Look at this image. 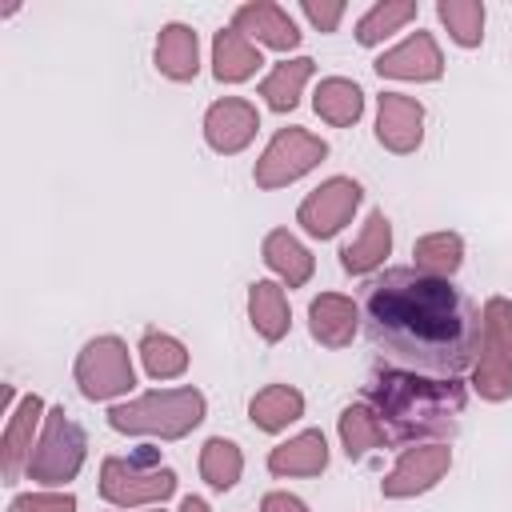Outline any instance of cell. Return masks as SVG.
Wrapping results in <instances>:
<instances>
[{
    "label": "cell",
    "mask_w": 512,
    "mask_h": 512,
    "mask_svg": "<svg viewBox=\"0 0 512 512\" xmlns=\"http://www.w3.org/2000/svg\"><path fill=\"white\" fill-rule=\"evenodd\" d=\"M304 416V392L292 384H268L248 400V420L260 432H284Z\"/></svg>",
    "instance_id": "22"
},
{
    "label": "cell",
    "mask_w": 512,
    "mask_h": 512,
    "mask_svg": "<svg viewBox=\"0 0 512 512\" xmlns=\"http://www.w3.org/2000/svg\"><path fill=\"white\" fill-rule=\"evenodd\" d=\"M412 256H416L412 268L440 276V280H452L464 264V236L460 232H428L412 244Z\"/></svg>",
    "instance_id": "26"
},
{
    "label": "cell",
    "mask_w": 512,
    "mask_h": 512,
    "mask_svg": "<svg viewBox=\"0 0 512 512\" xmlns=\"http://www.w3.org/2000/svg\"><path fill=\"white\" fill-rule=\"evenodd\" d=\"M312 108H316L320 120H328L336 128H348L364 116V92L348 76H324L312 92Z\"/></svg>",
    "instance_id": "24"
},
{
    "label": "cell",
    "mask_w": 512,
    "mask_h": 512,
    "mask_svg": "<svg viewBox=\"0 0 512 512\" xmlns=\"http://www.w3.org/2000/svg\"><path fill=\"white\" fill-rule=\"evenodd\" d=\"M408 20H416V0H380V4H372V8L356 20V44L376 48V44H384L392 32H400Z\"/></svg>",
    "instance_id": "28"
},
{
    "label": "cell",
    "mask_w": 512,
    "mask_h": 512,
    "mask_svg": "<svg viewBox=\"0 0 512 512\" xmlns=\"http://www.w3.org/2000/svg\"><path fill=\"white\" fill-rule=\"evenodd\" d=\"M336 432H340V448H344V456L348 460H364L368 452H376V448H384V440H388V428H384V420L376 416V408L372 404H348L344 412H340V424H336Z\"/></svg>",
    "instance_id": "23"
},
{
    "label": "cell",
    "mask_w": 512,
    "mask_h": 512,
    "mask_svg": "<svg viewBox=\"0 0 512 512\" xmlns=\"http://www.w3.org/2000/svg\"><path fill=\"white\" fill-rule=\"evenodd\" d=\"M328 468V440L320 428H304L268 452L272 476H320Z\"/></svg>",
    "instance_id": "16"
},
{
    "label": "cell",
    "mask_w": 512,
    "mask_h": 512,
    "mask_svg": "<svg viewBox=\"0 0 512 512\" xmlns=\"http://www.w3.org/2000/svg\"><path fill=\"white\" fill-rule=\"evenodd\" d=\"M8 512H76V496L72 492H56V488L20 492V496H12Z\"/></svg>",
    "instance_id": "33"
},
{
    "label": "cell",
    "mask_w": 512,
    "mask_h": 512,
    "mask_svg": "<svg viewBox=\"0 0 512 512\" xmlns=\"http://www.w3.org/2000/svg\"><path fill=\"white\" fill-rule=\"evenodd\" d=\"M452 468V448L448 444H412L396 456L392 472L380 480V492L388 500H412L432 492Z\"/></svg>",
    "instance_id": "9"
},
{
    "label": "cell",
    "mask_w": 512,
    "mask_h": 512,
    "mask_svg": "<svg viewBox=\"0 0 512 512\" xmlns=\"http://www.w3.org/2000/svg\"><path fill=\"white\" fill-rule=\"evenodd\" d=\"M260 256H264V264L280 276V284H288V288H304V284L312 280V272H316L312 252H308L288 228H272V232L264 236V244H260Z\"/></svg>",
    "instance_id": "21"
},
{
    "label": "cell",
    "mask_w": 512,
    "mask_h": 512,
    "mask_svg": "<svg viewBox=\"0 0 512 512\" xmlns=\"http://www.w3.org/2000/svg\"><path fill=\"white\" fill-rule=\"evenodd\" d=\"M180 512H212V508H208V500H200V496H184V500H180Z\"/></svg>",
    "instance_id": "36"
},
{
    "label": "cell",
    "mask_w": 512,
    "mask_h": 512,
    "mask_svg": "<svg viewBox=\"0 0 512 512\" xmlns=\"http://www.w3.org/2000/svg\"><path fill=\"white\" fill-rule=\"evenodd\" d=\"M260 512H308V504L300 496H292V492H268L260 500Z\"/></svg>",
    "instance_id": "35"
},
{
    "label": "cell",
    "mask_w": 512,
    "mask_h": 512,
    "mask_svg": "<svg viewBox=\"0 0 512 512\" xmlns=\"http://www.w3.org/2000/svg\"><path fill=\"white\" fill-rule=\"evenodd\" d=\"M208 416V400L200 388H156L136 400H120L108 408V428L120 436H160V440H184L192 428H200Z\"/></svg>",
    "instance_id": "3"
},
{
    "label": "cell",
    "mask_w": 512,
    "mask_h": 512,
    "mask_svg": "<svg viewBox=\"0 0 512 512\" xmlns=\"http://www.w3.org/2000/svg\"><path fill=\"white\" fill-rule=\"evenodd\" d=\"M472 388L480 392V400H512V364L504 356H496L492 348H480L476 364H472Z\"/></svg>",
    "instance_id": "31"
},
{
    "label": "cell",
    "mask_w": 512,
    "mask_h": 512,
    "mask_svg": "<svg viewBox=\"0 0 512 512\" xmlns=\"http://www.w3.org/2000/svg\"><path fill=\"white\" fill-rule=\"evenodd\" d=\"M324 156H328V140H320L316 132H308V128H280L268 140V148L260 152V160L252 168V180H256V188L276 192V188H288L300 176H308Z\"/></svg>",
    "instance_id": "7"
},
{
    "label": "cell",
    "mask_w": 512,
    "mask_h": 512,
    "mask_svg": "<svg viewBox=\"0 0 512 512\" xmlns=\"http://www.w3.org/2000/svg\"><path fill=\"white\" fill-rule=\"evenodd\" d=\"M72 376H76V388L84 400H116V396L136 388L132 352L120 336H92L76 352Z\"/></svg>",
    "instance_id": "6"
},
{
    "label": "cell",
    "mask_w": 512,
    "mask_h": 512,
    "mask_svg": "<svg viewBox=\"0 0 512 512\" xmlns=\"http://www.w3.org/2000/svg\"><path fill=\"white\" fill-rule=\"evenodd\" d=\"M200 476L216 492L236 488L240 476H244V452H240V444L236 440H224V436L204 440V448H200Z\"/></svg>",
    "instance_id": "27"
},
{
    "label": "cell",
    "mask_w": 512,
    "mask_h": 512,
    "mask_svg": "<svg viewBox=\"0 0 512 512\" xmlns=\"http://www.w3.org/2000/svg\"><path fill=\"white\" fill-rule=\"evenodd\" d=\"M372 68H376V76H388V80L432 84L444 76V56H440V44L432 32H412L404 44L380 52Z\"/></svg>",
    "instance_id": "13"
},
{
    "label": "cell",
    "mask_w": 512,
    "mask_h": 512,
    "mask_svg": "<svg viewBox=\"0 0 512 512\" xmlns=\"http://www.w3.org/2000/svg\"><path fill=\"white\" fill-rule=\"evenodd\" d=\"M44 400L36 392H28L4 420V436H0V460H4V484H16L32 460V448H36V436L44 428Z\"/></svg>",
    "instance_id": "11"
},
{
    "label": "cell",
    "mask_w": 512,
    "mask_h": 512,
    "mask_svg": "<svg viewBox=\"0 0 512 512\" xmlns=\"http://www.w3.org/2000/svg\"><path fill=\"white\" fill-rule=\"evenodd\" d=\"M316 72V60L312 56H292V60H280L264 80H260V96L272 112H292L300 104V92L304 84L312 80Z\"/></svg>",
    "instance_id": "25"
},
{
    "label": "cell",
    "mask_w": 512,
    "mask_h": 512,
    "mask_svg": "<svg viewBox=\"0 0 512 512\" xmlns=\"http://www.w3.org/2000/svg\"><path fill=\"white\" fill-rule=\"evenodd\" d=\"M376 140L396 156H412L424 144V104L404 92H384L376 100Z\"/></svg>",
    "instance_id": "12"
},
{
    "label": "cell",
    "mask_w": 512,
    "mask_h": 512,
    "mask_svg": "<svg viewBox=\"0 0 512 512\" xmlns=\"http://www.w3.org/2000/svg\"><path fill=\"white\" fill-rule=\"evenodd\" d=\"M176 492V472L160 464L156 448H136L132 456H108L100 464V496L116 508H152Z\"/></svg>",
    "instance_id": "4"
},
{
    "label": "cell",
    "mask_w": 512,
    "mask_h": 512,
    "mask_svg": "<svg viewBox=\"0 0 512 512\" xmlns=\"http://www.w3.org/2000/svg\"><path fill=\"white\" fill-rule=\"evenodd\" d=\"M360 328V308L340 292H320L308 304V332L324 348H348Z\"/></svg>",
    "instance_id": "15"
},
{
    "label": "cell",
    "mask_w": 512,
    "mask_h": 512,
    "mask_svg": "<svg viewBox=\"0 0 512 512\" xmlns=\"http://www.w3.org/2000/svg\"><path fill=\"white\" fill-rule=\"evenodd\" d=\"M260 64H264L260 48H256L244 32H236V28H220V32L212 36V76H216L220 84L252 80V76L260 72Z\"/></svg>",
    "instance_id": "19"
},
{
    "label": "cell",
    "mask_w": 512,
    "mask_h": 512,
    "mask_svg": "<svg viewBox=\"0 0 512 512\" xmlns=\"http://www.w3.org/2000/svg\"><path fill=\"white\" fill-rule=\"evenodd\" d=\"M436 16L448 28L452 44L480 48V40H484V4L480 0H436Z\"/></svg>",
    "instance_id": "30"
},
{
    "label": "cell",
    "mask_w": 512,
    "mask_h": 512,
    "mask_svg": "<svg viewBox=\"0 0 512 512\" xmlns=\"http://www.w3.org/2000/svg\"><path fill=\"white\" fill-rule=\"evenodd\" d=\"M256 132H260V112L244 96H224V100L208 104V112H204V140L220 156L244 152L256 140Z\"/></svg>",
    "instance_id": "10"
},
{
    "label": "cell",
    "mask_w": 512,
    "mask_h": 512,
    "mask_svg": "<svg viewBox=\"0 0 512 512\" xmlns=\"http://www.w3.org/2000/svg\"><path fill=\"white\" fill-rule=\"evenodd\" d=\"M480 320H484V348H492L496 356L512 364V300L488 296L480 308Z\"/></svg>",
    "instance_id": "32"
},
{
    "label": "cell",
    "mask_w": 512,
    "mask_h": 512,
    "mask_svg": "<svg viewBox=\"0 0 512 512\" xmlns=\"http://www.w3.org/2000/svg\"><path fill=\"white\" fill-rule=\"evenodd\" d=\"M300 12L308 16V24L316 32H336V24L344 16V0H304Z\"/></svg>",
    "instance_id": "34"
},
{
    "label": "cell",
    "mask_w": 512,
    "mask_h": 512,
    "mask_svg": "<svg viewBox=\"0 0 512 512\" xmlns=\"http://www.w3.org/2000/svg\"><path fill=\"white\" fill-rule=\"evenodd\" d=\"M384 256H392V220L380 208H372L360 236L340 248V264L348 276H368L384 264Z\"/></svg>",
    "instance_id": "18"
},
{
    "label": "cell",
    "mask_w": 512,
    "mask_h": 512,
    "mask_svg": "<svg viewBox=\"0 0 512 512\" xmlns=\"http://www.w3.org/2000/svg\"><path fill=\"white\" fill-rule=\"evenodd\" d=\"M136 352H140L144 372L152 380H176V376L188 372V348L176 336H168V332H144Z\"/></svg>",
    "instance_id": "29"
},
{
    "label": "cell",
    "mask_w": 512,
    "mask_h": 512,
    "mask_svg": "<svg viewBox=\"0 0 512 512\" xmlns=\"http://www.w3.org/2000/svg\"><path fill=\"white\" fill-rule=\"evenodd\" d=\"M364 404L376 408L388 436L404 444H440L456 436L468 392L460 376H424L408 368H380L364 388Z\"/></svg>",
    "instance_id": "2"
},
{
    "label": "cell",
    "mask_w": 512,
    "mask_h": 512,
    "mask_svg": "<svg viewBox=\"0 0 512 512\" xmlns=\"http://www.w3.org/2000/svg\"><path fill=\"white\" fill-rule=\"evenodd\" d=\"M148 512H160V508H148Z\"/></svg>",
    "instance_id": "37"
},
{
    "label": "cell",
    "mask_w": 512,
    "mask_h": 512,
    "mask_svg": "<svg viewBox=\"0 0 512 512\" xmlns=\"http://www.w3.org/2000/svg\"><path fill=\"white\" fill-rule=\"evenodd\" d=\"M84 456H88L84 428L64 408H48L44 428L36 436V448H32V460H28L24 476L36 480V484H44V488H60V484L76 480V472L84 468Z\"/></svg>",
    "instance_id": "5"
},
{
    "label": "cell",
    "mask_w": 512,
    "mask_h": 512,
    "mask_svg": "<svg viewBox=\"0 0 512 512\" xmlns=\"http://www.w3.org/2000/svg\"><path fill=\"white\" fill-rule=\"evenodd\" d=\"M156 72L176 80V84L196 80V72H200V40H196V32L188 24L172 20V24L160 28V36H156Z\"/></svg>",
    "instance_id": "17"
},
{
    "label": "cell",
    "mask_w": 512,
    "mask_h": 512,
    "mask_svg": "<svg viewBox=\"0 0 512 512\" xmlns=\"http://www.w3.org/2000/svg\"><path fill=\"white\" fill-rule=\"evenodd\" d=\"M232 28L244 32L248 40L264 44V48H276V52H292L300 44V28L296 20L280 8V4H268V0H252V4H240L232 12Z\"/></svg>",
    "instance_id": "14"
},
{
    "label": "cell",
    "mask_w": 512,
    "mask_h": 512,
    "mask_svg": "<svg viewBox=\"0 0 512 512\" xmlns=\"http://www.w3.org/2000/svg\"><path fill=\"white\" fill-rule=\"evenodd\" d=\"M360 320L372 348L392 364L424 376H460L484 348L480 308L440 276L388 268L360 292Z\"/></svg>",
    "instance_id": "1"
},
{
    "label": "cell",
    "mask_w": 512,
    "mask_h": 512,
    "mask_svg": "<svg viewBox=\"0 0 512 512\" xmlns=\"http://www.w3.org/2000/svg\"><path fill=\"white\" fill-rule=\"evenodd\" d=\"M364 200V188L352 176H328L324 184H316L300 208H296V224L312 236V240H332L336 232H344L356 216Z\"/></svg>",
    "instance_id": "8"
},
{
    "label": "cell",
    "mask_w": 512,
    "mask_h": 512,
    "mask_svg": "<svg viewBox=\"0 0 512 512\" xmlns=\"http://www.w3.org/2000/svg\"><path fill=\"white\" fill-rule=\"evenodd\" d=\"M248 320H252V328H256V336L264 344L284 340L288 328H292L284 284H276V280H252L248 284Z\"/></svg>",
    "instance_id": "20"
}]
</instances>
